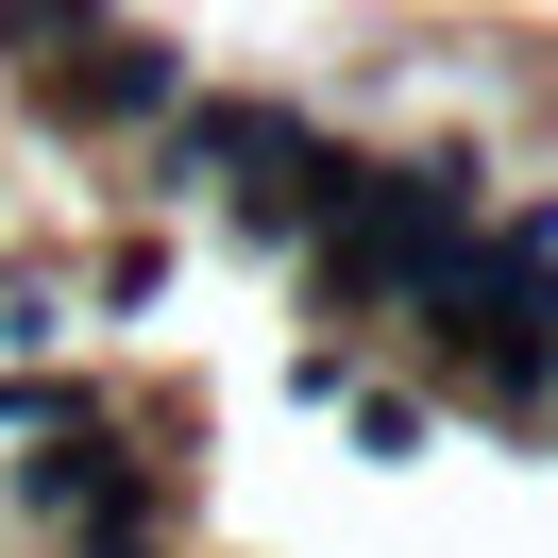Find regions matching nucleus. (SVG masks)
Segmentation results:
<instances>
[{"label":"nucleus","instance_id":"obj_1","mask_svg":"<svg viewBox=\"0 0 558 558\" xmlns=\"http://www.w3.org/2000/svg\"><path fill=\"white\" fill-rule=\"evenodd\" d=\"M474 153H389V170H339V204L305 220L322 254V322H373V305H423V288L474 254Z\"/></svg>","mask_w":558,"mask_h":558},{"label":"nucleus","instance_id":"obj_2","mask_svg":"<svg viewBox=\"0 0 558 558\" xmlns=\"http://www.w3.org/2000/svg\"><path fill=\"white\" fill-rule=\"evenodd\" d=\"M423 322L457 339L474 407H508V423H542V407H558V254L524 238V220H474V254L423 288Z\"/></svg>","mask_w":558,"mask_h":558},{"label":"nucleus","instance_id":"obj_3","mask_svg":"<svg viewBox=\"0 0 558 558\" xmlns=\"http://www.w3.org/2000/svg\"><path fill=\"white\" fill-rule=\"evenodd\" d=\"M355 153L322 136L305 102H170V186H220L238 204V238H305L322 204H339Z\"/></svg>","mask_w":558,"mask_h":558},{"label":"nucleus","instance_id":"obj_4","mask_svg":"<svg viewBox=\"0 0 558 558\" xmlns=\"http://www.w3.org/2000/svg\"><path fill=\"white\" fill-rule=\"evenodd\" d=\"M17 508L69 524V542H102V524H153V474H136V440L85 407V423H51V440L17 457Z\"/></svg>","mask_w":558,"mask_h":558},{"label":"nucleus","instance_id":"obj_5","mask_svg":"<svg viewBox=\"0 0 558 558\" xmlns=\"http://www.w3.org/2000/svg\"><path fill=\"white\" fill-rule=\"evenodd\" d=\"M170 102H186V51L136 35V17H102V35H85V69H69V119H170Z\"/></svg>","mask_w":558,"mask_h":558},{"label":"nucleus","instance_id":"obj_6","mask_svg":"<svg viewBox=\"0 0 558 558\" xmlns=\"http://www.w3.org/2000/svg\"><path fill=\"white\" fill-rule=\"evenodd\" d=\"M51 35H102V0H0V51H17V69H35Z\"/></svg>","mask_w":558,"mask_h":558},{"label":"nucleus","instance_id":"obj_7","mask_svg":"<svg viewBox=\"0 0 558 558\" xmlns=\"http://www.w3.org/2000/svg\"><path fill=\"white\" fill-rule=\"evenodd\" d=\"M69 558H170V542H153V524H102V542H69Z\"/></svg>","mask_w":558,"mask_h":558}]
</instances>
